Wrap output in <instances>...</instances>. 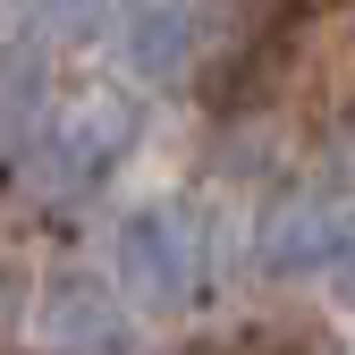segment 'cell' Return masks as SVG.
Segmentation results:
<instances>
[{
  "label": "cell",
  "mask_w": 355,
  "mask_h": 355,
  "mask_svg": "<svg viewBox=\"0 0 355 355\" xmlns=\"http://www.w3.org/2000/svg\"><path fill=\"white\" fill-rule=\"evenodd\" d=\"M119 0H26V26L42 42H85V34H102L110 26Z\"/></svg>",
  "instance_id": "cell-2"
},
{
  "label": "cell",
  "mask_w": 355,
  "mask_h": 355,
  "mask_svg": "<svg viewBox=\"0 0 355 355\" xmlns=\"http://www.w3.org/2000/svg\"><path fill=\"white\" fill-rule=\"evenodd\" d=\"M102 34L136 85H187L203 60V0H119Z\"/></svg>",
  "instance_id": "cell-1"
}]
</instances>
